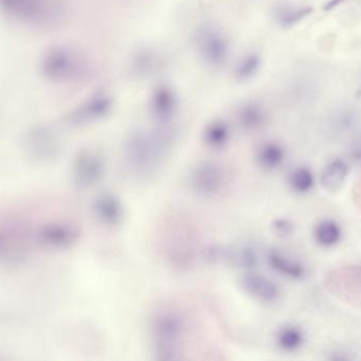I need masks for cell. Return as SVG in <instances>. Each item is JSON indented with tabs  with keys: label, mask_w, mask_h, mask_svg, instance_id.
Returning a JSON list of instances; mask_svg holds the SVG:
<instances>
[{
	"label": "cell",
	"mask_w": 361,
	"mask_h": 361,
	"mask_svg": "<svg viewBox=\"0 0 361 361\" xmlns=\"http://www.w3.org/2000/svg\"><path fill=\"white\" fill-rule=\"evenodd\" d=\"M347 175H348V166L342 159L336 158L329 162L323 170L321 184L327 191L336 192L342 186Z\"/></svg>",
	"instance_id": "e0dca14e"
},
{
	"label": "cell",
	"mask_w": 361,
	"mask_h": 361,
	"mask_svg": "<svg viewBox=\"0 0 361 361\" xmlns=\"http://www.w3.org/2000/svg\"><path fill=\"white\" fill-rule=\"evenodd\" d=\"M260 67V60L256 54H251L243 58L235 68V76L240 81H247L253 78Z\"/></svg>",
	"instance_id": "d4e9b609"
},
{
	"label": "cell",
	"mask_w": 361,
	"mask_h": 361,
	"mask_svg": "<svg viewBox=\"0 0 361 361\" xmlns=\"http://www.w3.org/2000/svg\"><path fill=\"white\" fill-rule=\"evenodd\" d=\"M39 70L41 76L53 83H78L91 74L92 66L89 58L78 49L58 45L43 53Z\"/></svg>",
	"instance_id": "3957f363"
},
{
	"label": "cell",
	"mask_w": 361,
	"mask_h": 361,
	"mask_svg": "<svg viewBox=\"0 0 361 361\" xmlns=\"http://www.w3.org/2000/svg\"><path fill=\"white\" fill-rule=\"evenodd\" d=\"M194 46L200 58L213 68L224 65L231 51L226 35L215 25L200 27L194 35Z\"/></svg>",
	"instance_id": "52a82bcc"
},
{
	"label": "cell",
	"mask_w": 361,
	"mask_h": 361,
	"mask_svg": "<svg viewBox=\"0 0 361 361\" xmlns=\"http://www.w3.org/2000/svg\"><path fill=\"white\" fill-rule=\"evenodd\" d=\"M268 262L275 272L286 278L301 280L305 276V268L301 263L288 258L279 251H270L268 254Z\"/></svg>",
	"instance_id": "9a60e30c"
},
{
	"label": "cell",
	"mask_w": 361,
	"mask_h": 361,
	"mask_svg": "<svg viewBox=\"0 0 361 361\" xmlns=\"http://www.w3.org/2000/svg\"><path fill=\"white\" fill-rule=\"evenodd\" d=\"M0 9L12 19L33 25H50L65 17L62 0H0Z\"/></svg>",
	"instance_id": "277c9868"
},
{
	"label": "cell",
	"mask_w": 361,
	"mask_h": 361,
	"mask_svg": "<svg viewBox=\"0 0 361 361\" xmlns=\"http://www.w3.org/2000/svg\"><path fill=\"white\" fill-rule=\"evenodd\" d=\"M268 115L266 109L259 104L248 103L242 106L238 113V122L245 131H258L266 125Z\"/></svg>",
	"instance_id": "ac0fdd59"
},
{
	"label": "cell",
	"mask_w": 361,
	"mask_h": 361,
	"mask_svg": "<svg viewBox=\"0 0 361 361\" xmlns=\"http://www.w3.org/2000/svg\"><path fill=\"white\" fill-rule=\"evenodd\" d=\"M256 160L263 170H277L286 160V151L279 143L268 141L259 146L256 152Z\"/></svg>",
	"instance_id": "2e32d148"
},
{
	"label": "cell",
	"mask_w": 361,
	"mask_h": 361,
	"mask_svg": "<svg viewBox=\"0 0 361 361\" xmlns=\"http://www.w3.org/2000/svg\"><path fill=\"white\" fill-rule=\"evenodd\" d=\"M178 109V97L170 86H159L149 100V111L154 119L166 122L172 119Z\"/></svg>",
	"instance_id": "5bb4252c"
},
{
	"label": "cell",
	"mask_w": 361,
	"mask_h": 361,
	"mask_svg": "<svg viewBox=\"0 0 361 361\" xmlns=\"http://www.w3.org/2000/svg\"><path fill=\"white\" fill-rule=\"evenodd\" d=\"M113 109V100L106 94H95L82 102L69 113L67 120L72 125H84L103 119Z\"/></svg>",
	"instance_id": "7c38bea8"
},
{
	"label": "cell",
	"mask_w": 361,
	"mask_h": 361,
	"mask_svg": "<svg viewBox=\"0 0 361 361\" xmlns=\"http://www.w3.org/2000/svg\"><path fill=\"white\" fill-rule=\"evenodd\" d=\"M343 1H345V0H329V1H327V5H325V11H331V10L335 9V8L341 5Z\"/></svg>",
	"instance_id": "4316f807"
},
{
	"label": "cell",
	"mask_w": 361,
	"mask_h": 361,
	"mask_svg": "<svg viewBox=\"0 0 361 361\" xmlns=\"http://www.w3.org/2000/svg\"><path fill=\"white\" fill-rule=\"evenodd\" d=\"M288 184L290 189L298 194L309 193L315 184V177L311 168L307 166H298L290 173Z\"/></svg>",
	"instance_id": "7402d4cb"
},
{
	"label": "cell",
	"mask_w": 361,
	"mask_h": 361,
	"mask_svg": "<svg viewBox=\"0 0 361 361\" xmlns=\"http://www.w3.org/2000/svg\"><path fill=\"white\" fill-rule=\"evenodd\" d=\"M276 342L280 350L283 352H296L303 344V331L295 325H286L277 333Z\"/></svg>",
	"instance_id": "ffe728a7"
},
{
	"label": "cell",
	"mask_w": 361,
	"mask_h": 361,
	"mask_svg": "<svg viewBox=\"0 0 361 361\" xmlns=\"http://www.w3.org/2000/svg\"><path fill=\"white\" fill-rule=\"evenodd\" d=\"M229 261H231L239 268L252 270L258 265L259 256L254 248L245 246L241 247L237 250L229 251Z\"/></svg>",
	"instance_id": "cb8c5ba5"
},
{
	"label": "cell",
	"mask_w": 361,
	"mask_h": 361,
	"mask_svg": "<svg viewBox=\"0 0 361 361\" xmlns=\"http://www.w3.org/2000/svg\"><path fill=\"white\" fill-rule=\"evenodd\" d=\"M342 230L339 223L334 219H323L314 229V237L321 247L331 248L340 242Z\"/></svg>",
	"instance_id": "d6986e66"
},
{
	"label": "cell",
	"mask_w": 361,
	"mask_h": 361,
	"mask_svg": "<svg viewBox=\"0 0 361 361\" xmlns=\"http://www.w3.org/2000/svg\"><path fill=\"white\" fill-rule=\"evenodd\" d=\"M106 162L99 151H80L72 164V182L78 190H87L99 184L105 175Z\"/></svg>",
	"instance_id": "ba28073f"
},
{
	"label": "cell",
	"mask_w": 361,
	"mask_h": 361,
	"mask_svg": "<svg viewBox=\"0 0 361 361\" xmlns=\"http://www.w3.org/2000/svg\"><path fill=\"white\" fill-rule=\"evenodd\" d=\"M353 156L357 160H361V145H359L358 148L355 149L354 152H353Z\"/></svg>",
	"instance_id": "83f0119b"
},
{
	"label": "cell",
	"mask_w": 361,
	"mask_h": 361,
	"mask_svg": "<svg viewBox=\"0 0 361 361\" xmlns=\"http://www.w3.org/2000/svg\"><path fill=\"white\" fill-rule=\"evenodd\" d=\"M187 325L180 311L172 307H163L151 319L150 333L154 358L161 361L180 360L184 353Z\"/></svg>",
	"instance_id": "7a4b0ae2"
},
{
	"label": "cell",
	"mask_w": 361,
	"mask_h": 361,
	"mask_svg": "<svg viewBox=\"0 0 361 361\" xmlns=\"http://www.w3.org/2000/svg\"><path fill=\"white\" fill-rule=\"evenodd\" d=\"M172 136L167 131H132L124 145V156L127 166L135 175H154L162 166L172 146Z\"/></svg>",
	"instance_id": "6da1fadb"
},
{
	"label": "cell",
	"mask_w": 361,
	"mask_h": 361,
	"mask_svg": "<svg viewBox=\"0 0 361 361\" xmlns=\"http://www.w3.org/2000/svg\"><path fill=\"white\" fill-rule=\"evenodd\" d=\"M92 213L96 221L109 228L121 225L125 217V210L121 199L110 192H104L94 198Z\"/></svg>",
	"instance_id": "4fadbf2b"
},
{
	"label": "cell",
	"mask_w": 361,
	"mask_h": 361,
	"mask_svg": "<svg viewBox=\"0 0 361 361\" xmlns=\"http://www.w3.org/2000/svg\"><path fill=\"white\" fill-rule=\"evenodd\" d=\"M240 286L252 299L268 305L279 301L281 296V290L274 281L251 270L241 278Z\"/></svg>",
	"instance_id": "8fae6325"
},
{
	"label": "cell",
	"mask_w": 361,
	"mask_h": 361,
	"mask_svg": "<svg viewBox=\"0 0 361 361\" xmlns=\"http://www.w3.org/2000/svg\"><path fill=\"white\" fill-rule=\"evenodd\" d=\"M1 247H3V242H1V239H0V250H1Z\"/></svg>",
	"instance_id": "f1b7e54d"
},
{
	"label": "cell",
	"mask_w": 361,
	"mask_h": 361,
	"mask_svg": "<svg viewBox=\"0 0 361 361\" xmlns=\"http://www.w3.org/2000/svg\"><path fill=\"white\" fill-rule=\"evenodd\" d=\"M164 248L167 260L178 270H188L197 256V241L189 223L174 217L165 230Z\"/></svg>",
	"instance_id": "5b68a950"
},
{
	"label": "cell",
	"mask_w": 361,
	"mask_h": 361,
	"mask_svg": "<svg viewBox=\"0 0 361 361\" xmlns=\"http://www.w3.org/2000/svg\"><path fill=\"white\" fill-rule=\"evenodd\" d=\"M25 149L35 162L46 164L60 155V145L58 137L49 127L39 125L27 133Z\"/></svg>",
	"instance_id": "9c48e42d"
},
{
	"label": "cell",
	"mask_w": 361,
	"mask_h": 361,
	"mask_svg": "<svg viewBox=\"0 0 361 361\" xmlns=\"http://www.w3.org/2000/svg\"><path fill=\"white\" fill-rule=\"evenodd\" d=\"M313 9L310 7L283 6L277 10L276 19L282 27H293L302 19L309 17Z\"/></svg>",
	"instance_id": "603a6c76"
},
{
	"label": "cell",
	"mask_w": 361,
	"mask_h": 361,
	"mask_svg": "<svg viewBox=\"0 0 361 361\" xmlns=\"http://www.w3.org/2000/svg\"><path fill=\"white\" fill-rule=\"evenodd\" d=\"M231 174L226 166L216 162H204L198 164L190 174L192 191L202 198L218 197L226 190Z\"/></svg>",
	"instance_id": "8992f818"
},
{
	"label": "cell",
	"mask_w": 361,
	"mask_h": 361,
	"mask_svg": "<svg viewBox=\"0 0 361 361\" xmlns=\"http://www.w3.org/2000/svg\"><path fill=\"white\" fill-rule=\"evenodd\" d=\"M231 131L223 121H213L206 127L203 133L204 142L213 149H221L229 142Z\"/></svg>",
	"instance_id": "44dd1931"
},
{
	"label": "cell",
	"mask_w": 361,
	"mask_h": 361,
	"mask_svg": "<svg viewBox=\"0 0 361 361\" xmlns=\"http://www.w3.org/2000/svg\"><path fill=\"white\" fill-rule=\"evenodd\" d=\"M82 230L71 221H58L47 223L37 232L39 244L50 249H67L78 242Z\"/></svg>",
	"instance_id": "30bf717a"
},
{
	"label": "cell",
	"mask_w": 361,
	"mask_h": 361,
	"mask_svg": "<svg viewBox=\"0 0 361 361\" xmlns=\"http://www.w3.org/2000/svg\"><path fill=\"white\" fill-rule=\"evenodd\" d=\"M274 229L278 234L288 237L293 233L294 226L288 219H279L275 221Z\"/></svg>",
	"instance_id": "484cf974"
}]
</instances>
